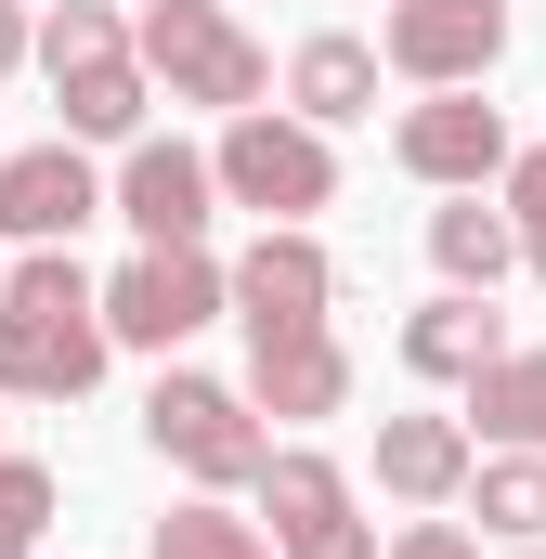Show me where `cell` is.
<instances>
[{"mask_svg": "<svg viewBox=\"0 0 546 559\" xmlns=\"http://www.w3.org/2000/svg\"><path fill=\"white\" fill-rule=\"evenodd\" d=\"M378 559H482V534H468V521H442V508H416V521H404Z\"/></svg>", "mask_w": 546, "mask_h": 559, "instance_id": "7402d4cb", "label": "cell"}, {"mask_svg": "<svg viewBox=\"0 0 546 559\" xmlns=\"http://www.w3.org/2000/svg\"><path fill=\"white\" fill-rule=\"evenodd\" d=\"M222 312H235L248 338H312V325L339 312V261L312 248V222H261V248L222 274Z\"/></svg>", "mask_w": 546, "mask_h": 559, "instance_id": "ba28073f", "label": "cell"}, {"mask_svg": "<svg viewBox=\"0 0 546 559\" xmlns=\"http://www.w3.org/2000/svg\"><path fill=\"white\" fill-rule=\"evenodd\" d=\"M209 182H222L235 209H261V222H312V209L339 195V156H325L312 118L248 105V118H222V143H209Z\"/></svg>", "mask_w": 546, "mask_h": 559, "instance_id": "5b68a950", "label": "cell"}, {"mask_svg": "<svg viewBox=\"0 0 546 559\" xmlns=\"http://www.w3.org/2000/svg\"><path fill=\"white\" fill-rule=\"evenodd\" d=\"M26 52H39V79H52V105H66V143H143L156 79H143L131 13H118V0H52Z\"/></svg>", "mask_w": 546, "mask_h": 559, "instance_id": "7a4b0ae2", "label": "cell"}, {"mask_svg": "<svg viewBox=\"0 0 546 559\" xmlns=\"http://www.w3.org/2000/svg\"><path fill=\"white\" fill-rule=\"evenodd\" d=\"M468 508L495 547H546V455H468Z\"/></svg>", "mask_w": 546, "mask_h": 559, "instance_id": "d6986e66", "label": "cell"}, {"mask_svg": "<svg viewBox=\"0 0 546 559\" xmlns=\"http://www.w3.org/2000/svg\"><path fill=\"white\" fill-rule=\"evenodd\" d=\"M131 52H143V79H169V105H209V118H248V105L273 92L261 39H248L222 0H143Z\"/></svg>", "mask_w": 546, "mask_h": 559, "instance_id": "3957f363", "label": "cell"}, {"mask_svg": "<svg viewBox=\"0 0 546 559\" xmlns=\"http://www.w3.org/2000/svg\"><path fill=\"white\" fill-rule=\"evenodd\" d=\"M248 495H261L248 521L273 534V559H378V521L352 508V468H339V455H312V442H273Z\"/></svg>", "mask_w": 546, "mask_h": 559, "instance_id": "8992f818", "label": "cell"}, {"mask_svg": "<svg viewBox=\"0 0 546 559\" xmlns=\"http://www.w3.org/2000/svg\"><path fill=\"white\" fill-rule=\"evenodd\" d=\"M391 156H404L429 195H482V182L508 169V118H495L482 92H429V105H404Z\"/></svg>", "mask_w": 546, "mask_h": 559, "instance_id": "7c38bea8", "label": "cell"}, {"mask_svg": "<svg viewBox=\"0 0 546 559\" xmlns=\"http://www.w3.org/2000/svg\"><path fill=\"white\" fill-rule=\"evenodd\" d=\"M105 286L79 248H13L0 261V404H79L105 378Z\"/></svg>", "mask_w": 546, "mask_h": 559, "instance_id": "6da1fadb", "label": "cell"}, {"mask_svg": "<svg viewBox=\"0 0 546 559\" xmlns=\"http://www.w3.org/2000/svg\"><path fill=\"white\" fill-rule=\"evenodd\" d=\"M195 325H222V261L209 248H143V261H118L105 274V338L118 352H182Z\"/></svg>", "mask_w": 546, "mask_h": 559, "instance_id": "52a82bcc", "label": "cell"}, {"mask_svg": "<svg viewBox=\"0 0 546 559\" xmlns=\"http://www.w3.org/2000/svg\"><path fill=\"white\" fill-rule=\"evenodd\" d=\"M468 442L482 455H546V352H495L482 378H468Z\"/></svg>", "mask_w": 546, "mask_h": 559, "instance_id": "2e32d148", "label": "cell"}, {"mask_svg": "<svg viewBox=\"0 0 546 559\" xmlns=\"http://www.w3.org/2000/svg\"><path fill=\"white\" fill-rule=\"evenodd\" d=\"M468 429L455 417H378V495H404V508H455L468 495Z\"/></svg>", "mask_w": 546, "mask_h": 559, "instance_id": "9a60e30c", "label": "cell"}, {"mask_svg": "<svg viewBox=\"0 0 546 559\" xmlns=\"http://www.w3.org/2000/svg\"><path fill=\"white\" fill-rule=\"evenodd\" d=\"M248 404L261 417H339L352 404V352H339V325H312V338H248Z\"/></svg>", "mask_w": 546, "mask_h": 559, "instance_id": "4fadbf2b", "label": "cell"}, {"mask_svg": "<svg viewBox=\"0 0 546 559\" xmlns=\"http://www.w3.org/2000/svg\"><path fill=\"white\" fill-rule=\"evenodd\" d=\"M52 508H66V495H52V468L0 442V559H39V534H52Z\"/></svg>", "mask_w": 546, "mask_h": 559, "instance_id": "44dd1931", "label": "cell"}, {"mask_svg": "<svg viewBox=\"0 0 546 559\" xmlns=\"http://www.w3.org/2000/svg\"><path fill=\"white\" fill-rule=\"evenodd\" d=\"M495 195H508V222L534 235V222H546V143H508V169H495Z\"/></svg>", "mask_w": 546, "mask_h": 559, "instance_id": "603a6c76", "label": "cell"}, {"mask_svg": "<svg viewBox=\"0 0 546 559\" xmlns=\"http://www.w3.org/2000/svg\"><path fill=\"white\" fill-rule=\"evenodd\" d=\"M429 261H442V286L495 299V286L521 274V222H508V209H482V195H455V209H429Z\"/></svg>", "mask_w": 546, "mask_h": 559, "instance_id": "ac0fdd59", "label": "cell"}, {"mask_svg": "<svg viewBox=\"0 0 546 559\" xmlns=\"http://www.w3.org/2000/svg\"><path fill=\"white\" fill-rule=\"evenodd\" d=\"M495 52H508V0H391L378 26V66L416 92H482Z\"/></svg>", "mask_w": 546, "mask_h": 559, "instance_id": "9c48e42d", "label": "cell"}, {"mask_svg": "<svg viewBox=\"0 0 546 559\" xmlns=\"http://www.w3.org/2000/svg\"><path fill=\"white\" fill-rule=\"evenodd\" d=\"M143 559H273V534L235 508V495H182V508L143 534Z\"/></svg>", "mask_w": 546, "mask_h": 559, "instance_id": "ffe728a7", "label": "cell"}, {"mask_svg": "<svg viewBox=\"0 0 546 559\" xmlns=\"http://www.w3.org/2000/svg\"><path fill=\"white\" fill-rule=\"evenodd\" d=\"M143 442L195 481V495H248L273 455V429L248 391H222V378H195V365H156V391H143Z\"/></svg>", "mask_w": 546, "mask_h": 559, "instance_id": "277c9868", "label": "cell"}, {"mask_svg": "<svg viewBox=\"0 0 546 559\" xmlns=\"http://www.w3.org/2000/svg\"><path fill=\"white\" fill-rule=\"evenodd\" d=\"M26 39H39V13H26V0H0V79L26 66Z\"/></svg>", "mask_w": 546, "mask_h": 559, "instance_id": "cb8c5ba5", "label": "cell"}, {"mask_svg": "<svg viewBox=\"0 0 546 559\" xmlns=\"http://www.w3.org/2000/svg\"><path fill=\"white\" fill-rule=\"evenodd\" d=\"M105 209L131 222L143 248H209L222 182H209V156H195V143H131V156H118V182H105Z\"/></svg>", "mask_w": 546, "mask_h": 559, "instance_id": "30bf717a", "label": "cell"}, {"mask_svg": "<svg viewBox=\"0 0 546 559\" xmlns=\"http://www.w3.org/2000/svg\"><path fill=\"white\" fill-rule=\"evenodd\" d=\"M508 559H546V547H508Z\"/></svg>", "mask_w": 546, "mask_h": 559, "instance_id": "484cf974", "label": "cell"}, {"mask_svg": "<svg viewBox=\"0 0 546 559\" xmlns=\"http://www.w3.org/2000/svg\"><path fill=\"white\" fill-rule=\"evenodd\" d=\"M105 209V169L79 143H26L0 156V248H79V222Z\"/></svg>", "mask_w": 546, "mask_h": 559, "instance_id": "8fae6325", "label": "cell"}, {"mask_svg": "<svg viewBox=\"0 0 546 559\" xmlns=\"http://www.w3.org/2000/svg\"><path fill=\"white\" fill-rule=\"evenodd\" d=\"M495 352H508V312L468 299V286H442L429 312H404V365H416V378H455V391H468Z\"/></svg>", "mask_w": 546, "mask_h": 559, "instance_id": "e0dca14e", "label": "cell"}, {"mask_svg": "<svg viewBox=\"0 0 546 559\" xmlns=\"http://www.w3.org/2000/svg\"><path fill=\"white\" fill-rule=\"evenodd\" d=\"M521 261H534V286H546V222H534V235H521Z\"/></svg>", "mask_w": 546, "mask_h": 559, "instance_id": "d4e9b609", "label": "cell"}, {"mask_svg": "<svg viewBox=\"0 0 546 559\" xmlns=\"http://www.w3.org/2000/svg\"><path fill=\"white\" fill-rule=\"evenodd\" d=\"M286 118H312V131H352V118H378V39H352V26H312V39L286 52Z\"/></svg>", "mask_w": 546, "mask_h": 559, "instance_id": "5bb4252c", "label": "cell"}]
</instances>
